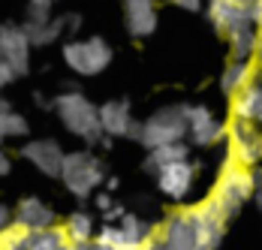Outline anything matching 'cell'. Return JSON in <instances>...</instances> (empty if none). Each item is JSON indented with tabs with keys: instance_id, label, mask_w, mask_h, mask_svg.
<instances>
[{
	"instance_id": "26",
	"label": "cell",
	"mask_w": 262,
	"mask_h": 250,
	"mask_svg": "<svg viewBox=\"0 0 262 250\" xmlns=\"http://www.w3.org/2000/svg\"><path fill=\"white\" fill-rule=\"evenodd\" d=\"M30 232H25L21 226H9L6 232H3V238H0V250H30Z\"/></svg>"
},
{
	"instance_id": "8",
	"label": "cell",
	"mask_w": 262,
	"mask_h": 250,
	"mask_svg": "<svg viewBox=\"0 0 262 250\" xmlns=\"http://www.w3.org/2000/svg\"><path fill=\"white\" fill-rule=\"evenodd\" d=\"M100 109V130L105 139H139L142 133V121L133 118V106L130 100H108Z\"/></svg>"
},
{
	"instance_id": "21",
	"label": "cell",
	"mask_w": 262,
	"mask_h": 250,
	"mask_svg": "<svg viewBox=\"0 0 262 250\" xmlns=\"http://www.w3.org/2000/svg\"><path fill=\"white\" fill-rule=\"evenodd\" d=\"M184 160H190V145H187V142L163 145V148L148 151V157H145V172L157 175L160 169H166V166H172V163H184Z\"/></svg>"
},
{
	"instance_id": "2",
	"label": "cell",
	"mask_w": 262,
	"mask_h": 250,
	"mask_svg": "<svg viewBox=\"0 0 262 250\" xmlns=\"http://www.w3.org/2000/svg\"><path fill=\"white\" fill-rule=\"evenodd\" d=\"M105 166L94 151H70L63 157V169H60V184L67 187V193H73L76 199H88L94 193H100L105 184Z\"/></svg>"
},
{
	"instance_id": "34",
	"label": "cell",
	"mask_w": 262,
	"mask_h": 250,
	"mask_svg": "<svg viewBox=\"0 0 262 250\" xmlns=\"http://www.w3.org/2000/svg\"><path fill=\"white\" fill-rule=\"evenodd\" d=\"M175 6L184 9V12H193V15H196V12H202V3H199V0H178Z\"/></svg>"
},
{
	"instance_id": "37",
	"label": "cell",
	"mask_w": 262,
	"mask_h": 250,
	"mask_svg": "<svg viewBox=\"0 0 262 250\" xmlns=\"http://www.w3.org/2000/svg\"><path fill=\"white\" fill-rule=\"evenodd\" d=\"M250 184H253V190H262V166L250 169Z\"/></svg>"
},
{
	"instance_id": "7",
	"label": "cell",
	"mask_w": 262,
	"mask_h": 250,
	"mask_svg": "<svg viewBox=\"0 0 262 250\" xmlns=\"http://www.w3.org/2000/svg\"><path fill=\"white\" fill-rule=\"evenodd\" d=\"M187 217L193 226V250H220L223 232H226V217L220 214L217 202L208 196L196 208H187Z\"/></svg>"
},
{
	"instance_id": "28",
	"label": "cell",
	"mask_w": 262,
	"mask_h": 250,
	"mask_svg": "<svg viewBox=\"0 0 262 250\" xmlns=\"http://www.w3.org/2000/svg\"><path fill=\"white\" fill-rule=\"evenodd\" d=\"M63 22H67V33H79L81 30V12H67Z\"/></svg>"
},
{
	"instance_id": "42",
	"label": "cell",
	"mask_w": 262,
	"mask_h": 250,
	"mask_svg": "<svg viewBox=\"0 0 262 250\" xmlns=\"http://www.w3.org/2000/svg\"><path fill=\"white\" fill-rule=\"evenodd\" d=\"M105 187L108 190H118V178H105Z\"/></svg>"
},
{
	"instance_id": "24",
	"label": "cell",
	"mask_w": 262,
	"mask_h": 250,
	"mask_svg": "<svg viewBox=\"0 0 262 250\" xmlns=\"http://www.w3.org/2000/svg\"><path fill=\"white\" fill-rule=\"evenodd\" d=\"M67 244L70 241H67L63 226H52L46 232H33V238H30V250H63Z\"/></svg>"
},
{
	"instance_id": "20",
	"label": "cell",
	"mask_w": 262,
	"mask_h": 250,
	"mask_svg": "<svg viewBox=\"0 0 262 250\" xmlns=\"http://www.w3.org/2000/svg\"><path fill=\"white\" fill-rule=\"evenodd\" d=\"M21 30H25L30 49H46V46L57 43V39L67 33V22H63V15H54L52 22H46V25H30V22H21Z\"/></svg>"
},
{
	"instance_id": "41",
	"label": "cell",
	"mask_w": 262,
	"mask_h": 250,
	"mask_svg": "<svg viewBox=\"0 0 262 250\" xmlns=\"http://www.w3.org/2000/svg\"><path fill=\"white\" fill-rule=\"evenodd\" d=\"M12 109V102L6 100V97H0V112H9Z\"/></svg>"
},
{
	"instance_id": "39",
	"label": "cell",
	"mask_w": 262,
	"mask_h": 250,
	"mask_svg": "<svg viewBox=\"0 0 262 250\" xmlns=\"http://www.w3.org/2000/svg\"><path fill=\"white\" fill-rule=\"evenodd\" d=\"M253 205H256V211H259V217H262V190H253Z\"/></svg>"
},
{
	"instance_id": "43",
	"label": "cell",
	"mask_w": 262,
	"mask_h": 250,
	"mask_svg": "<svg viewBox=\"0 0 262 250\" xmlns=\"http://www.w3.org/2000/svg\"><path fill=\"white\" fill-rule=\"evenodd\" d=\"M256 60H259V67H262V27H259V49H256Z\"/></svg>"
},
{
	"instance_id": "25",
	"label": "cell",
	"mask_w": 262,
	"mask_h": 250,
	"mask_svg": "<svg viewBox=\"0 0 262 250\" xmlns=\"http://www.w3.org/2000/svg\"><path fill=\"white\" fill-rule=\"evenodd\" d=\"M27 121L25 115H18L15 109H9V112H0V142H6V139H21L27 136Z\"/></svg>"
},
{
	"instance_id": "19",
	"label": "cell",
	"mask_w": 262,
	"mask_h": 250,
	"mask_svg": "<svg viewBox=\"0 0 262 250\" xmlns=\"http://www.w3.org/2000/svg\"><path fill=\"white\" fill-rule=\"evenodd\" d=\"M259 73L253 64H247V60H229L226 64V70L220 73V91L226 94V97H238L250 81H253V75Z\"/></svg>"
},
{
	"instance_id": "6",
	"label": "cell",
	"mask_w": 262,
	"mask_h": 250,
	"mask_svg": "<svg viewBox=\"0 0 262 250\" xmlns=\"http://www.w3.org/2000/svg\"><path fill=\"white\" fill-rule=\"evenodd\" d=\"M226 157L241 166V169H253L262 163V130L247 121H229L226 124Z\"/></svg>"
},
{
	"instance_id": "18",
	"label": "cell",
	"mask_w": 262,
	"mask_h": 250,
	"mask_svg": "<svg viewBox=\"0 0 262 250\" xmlns=\"http://www.w3.org/2000/svg\"><path fill=\"white\" fill-rule=\"evenodd\" d=\"M226 39H229L232 60H247V64H253L256 49H259V27L256 25H241V27H235V30H229Z\"/></svg>"
},
{
	"instance_id": "36",
	"label": "cell",
	"mask_w": 262,
	"mask_h": 250,
	"mask_svg": "<svg viewBox=\"0 0 262 250\" xmlns=\"http://www.w3.org/2000/svg\"><path fill=\"white\" fill-rule=\"evenodd\" d=\"M112 205H115V199H112V193H97V208H100V211H108V208H112Z\"/></svg>"
},
{
	"instance_id": "1",
	"label": "cell",
	"mask_w": 262,
	"mask_h": 250,
	"mask_svg": "<svg viewBox=\"0 0 262 250\" xmlns=\"http://www.w3.org/2000/svg\"><path fill=\"white\" fill-rule=\"evenodd\" d=\"M54 115L63 124L67 133H73L84 145H103V130H100V109L91 102L81 91H63L54 97Z\"/></svg>"
},
{
	"instance_id": "16",
	"label": "cell",
	"mask_w": 262,
	"mask_h": 250,
	"mask_svg": "<svg viewBox=\"0 0 262 250\" xmlns=\"http://www.w3.org/2000/svg\"><path fill=\"white\" fill-rule=\"evenodd\" d=\"M232 118L262 127V73H256L253 81L238 97H232Z\"/></svg>"
},
{
	"instance_id": "22",
	"label": "cell",
	"mask_w": 262,
	"mask_h": 250,
	"mask_svg": "<svg viewBox=\"0 0 262 250\" xmlns=\"http://www.w3.org/2000/svg\"><path fill=\"white\" fill-rule=\"evenodd\" d=\"M63 232H67L70 244H94V238H97V220L88 211H73L63 220Z\"/></svg>"
},
{
	"instance_id": "29",
	"label": "cell",
	"mask_w": 262,
	"mask_h": 250,
	"mask_svg": "<svg viewBox=\"0 0 262 250\" xmlns=\"http://www.w3.org/2000/svg\"><path fill=\"white\" fill-rule=\"evenodd\" d=\"M142 250H175V247H172L169 241H163L160 235H154V238H148V241L142 244Z\"/></svg>"
},
{
	"instance_id": "27",
	"label": "cell",
	"mask_w": 262,
	"mask_h": 250,
	"mask_svg": "<svg viewBox=\"0 0 262 250\" xmlns=\"http://www.w3.org/2000/svg\"><path fill=\"white\" fill-rule=\"evenodd\" d=\"M52 18H54L52 0H33V3L25 6V22H30V25H46Z\"/></svg>"
},
{
	"instance_id": "32",
	"label": "cell",
	"mask_w": 262,
	"mask_h": 250,
	"mask_svg": "<svg viewBox=\"0 0 262 250\" xmlns=\"http://www.w3.org/2000/svg\"><path fill=\"white\" fill-rule=\"evenodd\" d=\"M12 226V211L6 208V205H0V238H3V232Z\"/></svg>"
},
{
	"instance_id": "3",
	"label": "cell",
	"mask_w": 262,
	"mask_h": 250,
	"mask_svg": "<svg viewBox=\"0 0 262 250\" xmlns=\"http://www.w3.org/2000/svg\"><path fill=\"white\" fill-rule=\"evenodd\" d=\"M211 199L217 202L220 214L226 217V223L241 214V208L253 199V184H250V169H241L235 166L229 157L223 160V169H220V178H217V187L211 193Z\"/></svg>"
},
{
	"instance_id": "4",
	"label": "cell",
	"mask_w": 262,
	"mask_h": 250,
	"mask_svg": "<svg viewBox=\"0 0 262 250\" xmlns=\"http://www.w3.org/2000/svg\"><path fill=\"white\" fill-rule=\"evenodd\" d=\"M175 142H187V106H163L142 121L139 145L154 151Z\"/></svg>"
},
{
	"instance_id": "11",
	"label": "cell",
	"mask_w": 262,
	"mask_h": 250,
	"mask_svg": "<svg viewBox=\"0 0 262 250\" xmlns=\"http://www.w3.org/2000/svg\"><path fill=\"white\" fill-rule=\"evenodd\" d=\"M63 157H67V151L54 139H30V142L21 145V160H27L39 175L46 178H60Z\"/></svg>"
},
{
	"instance_id": "12",
	"label": "cell",
	"mask_w": 262,
	"mask_h": 250,
	"mask_svg": "<svg viewBox=\"0 0 262 250\" xmlns=\"http://www.w3.org/2000/svg\"><path fill=\"white\" fill-rule=\"evenodd\" d=\"M154 178H157L160 193H163L169 202H184L187 196H190L193 184H196V166H193L190 160H184V163H172V166L160 169Z\"/></svg>"
},
{
	"instance_id": "5",
	"label": "cell",
	"mask_w": 262,
	"mask_h": 250,
	"mask_svg": "<svg viewBox=\"0 0 262 250\" xmlns=\"http://www.w3.org/2000/svg\"><path fill=\"white\" fill-rule=\"evenodd\" d=\"M112 46L105 43L103 36H84V39H67L63 49H60V57L63 64L70 67V73L76 75H100L112 64Z\"/></svg>"
},
{
	"instance_id": "40",
	"label": "cell",
	"mask_w": 262,
	"mask_h": 250,
	"mask_svg": "<svg viewBox=\"0 0 262 250\" xmlns=\"http://www.w3.org/2000/svg\"><path fill=\"white\" fill-rule=\"evenodd\" d=\"M63 250H94V244H67Z\"/></svg>"
},
{
	"instance_id": "9",
	"label": "cell",
	"mask_w": 262,
	"mask_h": 250,
	"mask_svg": "<svg viewBox=\"0 0 262 250\" xmlns=\"http://www.w3.org/2000/svg\"><path fill=\"white\" fill-rule=\"evenodd\" d=\"M226 139V124L208 106H187V145L211 148Z\"/></svg>"
},
{
	"instance_id": "44",
	"label": "cell",
	"mask_w": 262,
	"mask_h": 250,
	"mask_svg": "<svg viewBox=\"0 0 262 250\" xmlns=\"http://www.w3.org/2000/svg\"><path fill=\"white\" fill-rule=\"evenodd\" d=\"M94 250H97V247H94Z\"/></svg>"
},
{
	"instance_id": "17",
	"label": "cell",
	"mask_w": 262,
	"mask_h": 250,
	"mask_svg": "<svg viewBox=\"0 0 262 250\" xmlns=\"http://www.w3.org/2000/svg\"><path fill=\"white\" fill-rule=\"evenodd\" d=\"M157 235L163 241H169L175 250H193V226H190V217H187V208L184 211H172L160 223Z\"/></svg>"
},
{
	"instance_id": "23",
	"label": "cell",
	"mask_w": 262,
	"mask_h": 250,
	"mask_svg": "<svg viewBox=\"0 0 262 250\" xmlns=\"http://www.w3.org/2000/svg\"><path fill=\"white\" fill-rule=\"evenodd\" d=\"M118 229H121V235H124V241L130 244L133 250H142V244L148 241V238H154L157 235V229L148 223L145 217H139V214H124L121 217V223H118Z\"/></svg>"
},
{
	"instance_id": "35",
	"label": "cell",
	"mask_w": 262,
	"mask_h": 250,
	"mask_svg": "<svg viewBox=\"0 0 262 250\" xmlns=\"http://www.w3.org/2000/svg\"><path fill=\"white\" fill-rule=\"evenodd\" d=\"M9 172H12V157L0 148V178H6Z\"/></svg>"
},
{
	"instance_id": "13",
	"label": "cell",
	"mask_w": 262,
	"mask_h": 250,
	"mask_svg": "<svg viewBox=\"0 0 262 250\" xmlns=\"http://www.w3.org/2000/svg\"><path fill=\"white\" fill-rule=\"evenodd\" d=\"M12 223L33 235V232H46V229L57 226V217H54V208L49 202H42L39 196H25L12 211Z\"/></svg>"
},
{
	"instance_id": "38",
	"label": "cell",
	"mask_w": 262,
	"mask_h": 250,
	"mask_svg": "<svg viewBox=\"0 0 262 250\" xmlns=\"http://www.w3.org/2000/svg\"><path fill=\"white\" fill-rule=\"evenodd\" d=\"M33 102H36L39 109H54V100H49V97H46V94H39V91L33 94Z\"/></svg>"
},
{
	"instance_id": "15",
	"label": "cell",
	"mask_w": 262,
	"mask_h": 250,
	"mask_svg": "<svg viewBox=\"0 0 262 250\" xmlns=\"http://www.w3.org/2000/svg\"><path fill=\"white\" fill-rule=\"evenodd\" d=\"M160 25V12L151 0H127L124 3V27L133 39L151 36Z\"/></svg>"
},
{
	"instance_id": "33",
	"label": "cell",
	"mask_w": 262,
	"mask_h": 250,
	"mask_svg": "<svg viewBox=\"0 0 262 250\" xmlns=\"http://www.w3.org/2000/svg\"><path fill=\"white\" fill-rule=\"evenodd\" d=\"M250 22L262 27V0H250Z\"/></svg>"
},
{
	"instance_id": "31",
	"label": "cell",
	"mask_w": 262,
	"mask_h": 250,
	"mask_svg": "<svg viewBox=\"0 0 262 250\" xmlns=\"http://www.w3.org/2000/svg\"><path fill=\"white\" fill-rule=\"evenodd\" d=\"M124 214H127V211H124V205H112L103 217H105V223H121V217H124Z\"/></svg>"
},
{
	"instance_id": "10",
	"label": "cell",
	"mask_w": 262,
	"mask_h": 250,
	"mask_svg": "<svg viewBox=\"0 0 262 250\" xmlns=\"http://www.w3.org/2000/svg\"><path fill=\"white\" fill-rule=\"evenodd\" d=\"M0 60L18 78L27 75V70H30V43H27L21 25H15V22L0 25Z\"/></svg>"
},
{
	"instance_id": "14",
	"label": "cell",
	"mask_w": 262,
	"mask_h": 250,
	"mask_svg": "<svg viewBox=\"0 0 262 250\" xmlns=\"http://www.w3.org/2000/svg\"><path fill=\"white\" fill-rule=\"evenodd\" d=\"M205 12H208V22L214 25V30H220V33H229L241 25H253L250 0H211Z\"/></svg>"
},
{
	"instance_id": "30",
	"label": "cell",
	"mask_w": 262,
	"mask_h": 250,
	"mask_svg": "<svg viewBox=\"0 0 262 250\" xmlns=\"http://www.w3.org/2000/svg\"><path fill=\"white\" fill-rule=\"evenodd\" d=\"M15 78H18V75H15L9 67H6V64H3V60H0V91H3V88H9Z\"/></svg>"
}]
</instances>
